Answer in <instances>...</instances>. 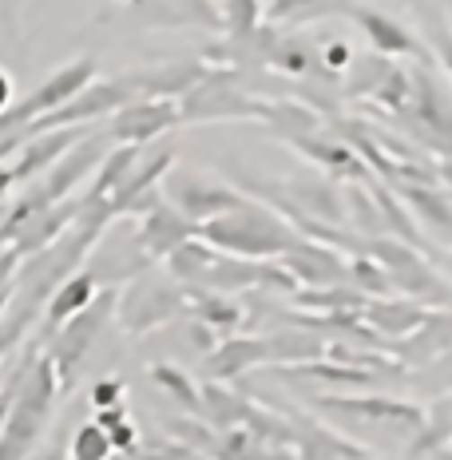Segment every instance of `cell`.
<instances>
[{
  "label": "cell",
  "instance_id": "cell-15",
  "mask_svg": "<svg viewBox=\"0 0 452 460\" xmlns=\"http://www.w3.org/2000/svg\"><path fill=\"white\" fill-rule=\"evenodd\" d=\"M75 215H80V203H56V207L36 210V215H28L21 226L8 230V246H13L21 258L40 254L75 223Z\"/></svg>",
  "mask_w": 452,
  "mask_h": 460
},
{
  "label": "cell",
  "instance_id": "cell-10",
  "mask_svg": "<svg viewBox=\"0 0 452 460\" xmlns=\"http://www.w3.org/2000/svg\"><path fill=\"white\" fill-rule=\"evenodd\" d=\"M163 195L175 203L182 215L191 218L195 226L210 223V218H223L230 210H238L246 203L243 195H238L235 187L218 183V179H199V175H187V179H167V187H163Z\"/></svg>",
  "mask_w": 452,
  "mask_h": 460
},
{
  "label": "cell",
  "instance_id": "cell-48",
  "mask_svg": "<svg viewBox=\"0 0 452 460\" xmlns=\"http://www.w3.org/2000/svg\"><path fill=\"white\" fill-rule=\"evenodd\" d=\"M448 21H452V0H448Z\"/></svg>",
  "mask_w": 452,
  "mask_h": 460
},
{
  "label": "cell",
  "instance_id": "cell-41",
  "mask_svg": "<svg viewBox=\"0 0 452 460\" xmlns=\"http://www.w3.org/2000/svg\"><path fill=\"white\" fill-rule=\"evenodd\" d=\"M115 405H123V381H115V377L95 381L92 385V409L95 413H100V409H115Z\"/></svg>",
  "mask_w": 452,
  "mask_h": 460
},
{
  "label": "cell",
  "instance_id": "cell-45",
  "mask_svg": "<svg viewBox=\"0 0 452 460\" xmlns=\"http://www.w3.org/2000/svg\"><path fill=\"white\" fill-rule=\"evenodd\" d=\"M13 80H8V72L4 68H0V115H4L8 108H13Z\"/></svg>",
  "mask_w": 452,
  "mask_h": 460
},
{
  "label": "cell",
  "instance_id": "cell-13",
  "mask_svg": "<svg viewBox=\"0 0 452 460\" xmlns=\"http://www.w3.org/2000/svg\"><path fill=\"white\" fill-rule=\"evenodd\" d=\"M199 234V226L191 223L182 210L171 203V199H163V203H155L147 210V215L139 218V251L147 262H155V258H163L167 262V254L171 251H179L187 238H195Z\"/></svg>",
  "mask_w": 452,
  "mask_h": 460
},
{
  "label": "cell",
  "instance_id": "cell-42",
  "mask_svg": "<svg viewBox=\"0 0 452 460\" xmlns=\"http://www.w3.org/2000/svg\"><path fill=\"white\" fill-rule=\"evenodd\" d=\"M350 60H353V52H350V44L345 40H333V44H325V72H345L350 68Z\"/></svg>",
  "mask_w": 452,
  "mask_h": 460
},
{
  "label": "cell",
  "instance_id": "cell-25",
  "mask_svg": "<svg viewBox=\"0 0 452 460\" xmlns=\"http://www.w3.org/2000/svg\"><path fill=\"white\" fill-rule=\"evenodd\" d=\"M290 190V207L302 210L306 218H317V223H341L345 218V199H338V187L325 183V179H294L286 183Z\"/></svg>",
  "mask_w": 452,
  "mask_h": 460
},
{
  "label": "cell",
  "instance_id": "cell-33",
  "mask_svg": "<svg viewBox=\"0 0 452 460\" xmlns=\"http://www.w3.org/2000/svg\"><path fill=\"white\" fill-rule=\"evenodd\" d=\"M266 128L274 131L278 139H306V136H317V115L302 103H266Z\"/></svg>",
  "mask_w": 452,
  "mask_h": 460
},
{
  "label": "cell",
  "instance_id": "cell-24",
  "mask_svg": "<svg viewBox=\"0 0 452 460\" xmlns=\"http://www.w3.org/2000/svg\"><path fill=\"white\" fill-rule=\"evenodd\" d=\"M350 16L361 24V32L369 36L373 52L377 56H389V60H397V56H412L417 52V40L401 28L393 16L377 13V8H350Z\"/></svg>",
  "mask_w": 452,
  "mask_h": 460
},
{
  "label": "cell",
  "instance_id": "cell-5",
  "mask_svg": "<svg viewBox=\"0 0 452 460\" xmlns=\"http://www.w3.org/2000/svg\"><path fill=\"white\" fill-rule=\"evenodd\" d=\"M95 72H100V64H95V56H80V60H72V64H64V68H56L48 80L36 88L28 100L21 103H13L4 115H0V139H13V136H21V131L28 128V123H36V119H44L48 111H56L60 103H68L75 100L88 84L95 80Z\"/></svg>",
  "mask_w": 452,
  "mask_h": 460
},
{
  "label": "cell",
  "instance_id": "cell-2",
  "mask_svg": "<svg viewBox=\"0 0 452 460\" xmlns=\"http://www.w3.org/2000/svg\"><path fill=\"white\" fill-rule=\"evenodd\" d=\"M199 238L223 254L250 258V262H270V258H282L297 243V230L282 215H274L270 207H258L246 199L238 210L199 226Z\"/></svg>",
  "mask_w": 452,
  "mask_h": 460
},
{
  "label": "cell",
  "instance_id": "cell-17",
  "mask_svg": "<svg viewBox=\"0 0 452 460\" xmlns=\"http://www.w3.org/2000/svg\"><path fill=\"white\" fill-rule=\"evenodd\" d=\"M429 314H432V305L405 298V294H393V298H369L361 322L369 330H377L385 341H397V338H409L412 330H421L429 322Z\"/></svg>",
  "mask_w": 452,
  "mask_h": 460
},
{
  "label": "cell",
  "instance_id": "cell-34",
  "mask_svg": "<svg viewBox=\"0 0 452 460\" xmlns=\"http://www.w3.org/2000/svg\"><path fill=\"white\" fill-rule=\"evenodd\" d=\"M445 440H452V393H445L437 405L425 409V425H421L417 437L409 440V453H412V456L437 453Z\"/></svg>",
  "mask_w": 452,
  "mask_h": 460
},
{
  "label": "cell",
  "instance_id": "cell-23",
  "mask_svg": "<svg viewBox=\"0 0 452 460\" xmlns=\"http://www.w3.org/2000/svg\"><path fill=\"white\" fill-rule=\"evenodd\" d=\"M294 305L310 318H361L369 298L353 286H322V290H297L294 294Z\"/></svg>",
  "mask_w": 452,
  "mask_h": 460
},
{
  "label": "cell",
  "instance_id": "cell-1",
  "mask_svg": "<svg viewBox=\"0 0 452 460\" xmlns=\"http://www.w3.org/2000/svg\"><path fill=\"white\" fill-rule=\"evenodd\" d=\"M60 397L64 393H60V381H56L52 361L44 353L28 358L16 369V393H13V405H8L4 433H0V460H28L36 453Z\"/></svg>",
  "mask_w": 452,
  "mask_h": 460
},
{
  "label": "cell",
  "instance_id": "cell-30",
  "mask_svg": "<svg viewBox=\"0 0 452 460\" xmlns=\"http://www.w3.org/2000/svg\"><path fill=\"white\" fill-rule=\"evenodd\" d=\"M218 251L210 243H203V238H187V243L179 246V251L167 254V270L179 278L182 286H203V278L210 274V266H215Z\"/></svg>",
  "mask_w": 452,
  "mask_h": 460
},
{
  "label": "cell",
  "instance_id": "cell-26",
  "mask_svg": "<svg viewBox=\"0 0 452 460\" xmlns=\"http://www.w3.org/2000/svg\"><path fill=\"white\" fill-rule=\"evenodd\" d=\"M187 314H195V322L210 325L215 333H230L246 322V310L238 305L235 294L199 290V286H187Z\"/></svg>",
  "mask_w": 452,
  "mask_h": 460
},
{
  "label": "cell",
  "instance_id": "cell-19",
  "mask_svg": "<svg viewBox=\"0 0 452 460\" xmlns=\"http://www.w3.org/2000/svg\"><path fill=\"white\" fill-rule=\"evenodd\" d=\"M210 75L207 64L191 60V64H167V68H151V72H131V88L139 92V100H182L187 92H195Z\"/></svg>",
  "mask_w": 452,
  "mask_h": 460
},
{
  "label": "cell",
  "instance_id": "cell-7",
  "mask_svg": "<svg viewBox=\"0 0 452 460\" xmlns=\"http://www.w3.org/2000/svg\"><path fill=\"white\" fill-rule=\"evenodd\" d=\"M310 405L317 413L353 420V425H393V429H409V433H417L425 425V409L417 401H397L385 397V393H358V397L330 393V397H314Z\"/></svg>",
  "mask_w": 452,
  "mask_h": 460
},
{
  "label": "cell",
  "instance_id": "cell-18",
  "mask_svg": "<svg viewBox=\"0 0 452 460\" xmlns=\"http://www.w3.org/2000/svg\"><path fill=\"white\" fill-rule=\"evenodd\" d=\"M88 136V128H60V131H44V136H32L21 143V159H16V179L21 183H32V179H40L48 167H56L68 151Z\"/></svg>",
  "mask_w": 452,
  "mask_h": 460
},
{
  "label": "cell",
  "instance_id": "cell-3",
  "mask_svg": "<svg viewBox=\"0 0 452 460\" xmlns=\"http://www.w3.org/2000/svg\"><path fill=\"white\" fill-rule=\"evenodd\" d=\"M115 310H120V290L108 286V290L95 294V302L88 305V310H80L72 322H64L60 330H56L52 349H48L44 358L52 361L56 381H60V393L75 389V381H80V373H84V361H88L95 338L103 333V325L111 322Z\"/></svg>",
  "mask_w": 452,
  "mask_h": 460
},
{
  "label": "cell",
  "instance_id": "cell-47",
  "mask_svg": "<svg viewBox=\"0 0 452 460\" xmlns=\"http://www.w3.org/2000/svg\"><path fill=\"white\" fill-rule=\"evenodd\" d=\"M120 4H123V8H147L151 0H120Z\"/></svg>",
  "mask_w": 452,
  "mask_h": 460
},
{
  "label": "cell",
  "instance_id": "cell-29",
  "mask_svg": "<svg viewBox=\"0 0 452 460\" xmlns=\"http://www.w3.org/2000/svg\"><path fill=\"white\" fill-rule=\"evenodd\" d=\"M143 147H131V143H120V147H111L108 155L100 159V167H95V183L88 190V199H100V203H111L115 190L128 183L131 167L139 163Z\"/></svg>",
  "mask_w": 452,
  "mask_h": 460
},
{
  "label": "cell",
  "instance_id": "cell-14",
  "mask_svg": "<svg viewBox=\"0 0 452 460\" xmlns=\"http://www.w3.org/2000/svg\"><path fill=\"white\" fill-rule=\"evenodd\" d=\"M258 366H270V345H266V338L230 333V338H223L207 353V381H238Z\"/></svg>",
  "mask_w": 452,
  "mask_h": 460
},
{
  "label": "cell",
  "instance_id": "cell-20",
  "mask_svg": "<svg viewBox=\"0 0 452 460\" xmlns=\"http://www.w3.org/2000/svg\"><path fill=\"white\" fill-rule=\"evenodd\" d=\"M393 190L405 199L417 226H425L429 234H437V238H452V195L448 190H440L437 183H397Z\"/></svg>",
  "mask_w": 452,
  "mask_h": 460
},
{
  "label": "cell",
  "instance_id": "cell-36",
  "mask_svg": "<svg viewBox=\"0 0 452 460\" xmlns=\"http://www.w3.org/2000/svg\"><path fill=\"white\" fill-rule=\"evenodd\" d=\"M350 282H353V290L365 294V298H393V294H397L389 282V274H385V266L365 251H358L350 258Z\"/></svg>",
  "mask_w": 452,
  "mask_h": 460
},
{
  "label": "cell",
  "instance_id": "cell-22",
  "mask_svg": "<svg viewBox=\"0 0 452 460\" xmlns=\"http://www.w3.org/2000/svg\"><path fill=\"white\" fill-rule=\"evenodd\" d=\"M95 294H100V282H95L92 270H75L68 282H60V290L48 298L44 305V333H56L64 322H72L80 310H88L95 302Z\"/></svg>",
  "mask_w": 452,
  "mask_h": 460
},
{
  "label": "cell",
  "instance_id": "cell-31",
  "mask_svg": "<svg viewBox=\"0 0 452 460\" xmlns=\"http://www.w3.org/2000/svg\"><path fill=\"white\" fill-rule=\"evenodd\" d=\"M250 417V405L246 397L226 389V381H207L203 385V420L218 429H235V425H246Z\"/></svg>",
  "mask_w": 452,
  "mask_h": 460
},
{
  "label": "cell",
  "instance_id": "cell-6",
  "mask_svg": "<svg viewBox=\"0 0 452 460\" xmlns=\"http://www.w3.org/2000/svg\"><path fill=\"white\" fill-rule=\"evenodd\" d=\"M401 123L412 131V139H421L437 155L452 159V95L432 75L412 72V95L409 108L401 111Z\"/></svg>",
  "mask_w": 452,
  "mask_h": 460
},
{
  "label": "cell",
  "instance_id": "cell-35",
  "mask_svg": "<svg viewBox=\"0 0 452 460\" xmlns=\"http://www.w3.org/2000/svg\"><path fill=\"white\" fill-rule=\"evenodd\" d=\"M223 28L230 44H250L262 32V0H223Z\"/></svg>",
  "mask_w": 452,
  "mask_h": 460
},
{
  "label": "cell",
  "instance_id": "cell-39",
  "mask_svg": "<svg viewBox=\"0 0 452 460\" xmlns=\"http://www.w3.org/2000/svg\"><path fill=\"white\" fill-rule=\"evenodd\" d=\"M389 68H393L389 56H369V60H365L361 68H358V80L345 88V95H350V100H358V95H369V100H373V92H377L381 84H385Z\"/></svg>",
  "mask_w": 452,
  "mask_h": 460
},
{
  "label": "cell",
  "instance_id": "cell-46",
  "mask_svg": "<svg viewBox=\"0 0 452 460\" xmlns=\"http://www.w3.org/2000/svg\"><path fill=\"white\" fill-rule=\"evenodd\" d=\"M64 456H68V448H60V445H48V448H36V453L28 456V460H64Z\"/></svg>",
  "mask_w": 452,
  "mask_h": 460
},
{
  "label": "cell",
  "instance_id": "cell-16",
  "mask_svg": "<svg viewBox=\"0 0 452 460\" xmlns=\"http://www.w3.org/2000/svg\"><path fill=\"white\" fill-rule=\"evenodd\" d=\"M389 353L401 366H432L437 358L452 353V310H432L421 330L389 341Z\"/></svg>",
  "mask_w": 452,
  "mask_h": 460
},
{
  "label": "cell",
  "instance_id": "cell-21",
  "mask_svg": "<svg viewBox=\"0 0 452 460\" xmlns=\"http://www.w3.org/2000/svg\"><path fill=\"white\" fill-rule=\"evenodd\" d=\"M270 345V366L286 369V366H306V361H322L330 353V338L310 330V325H286L266 338Z\"/></svg>",
  "mask_w": 452,
  "mask_h": 460
},
{
  "label": "cell",
  "instance_id": "cell-4",
  "mask_svg": "<svg viewBox=\"0 0 452 460\" xmlns=\"http://www.w3.org/2000/svg\"><path fill=\"white\" fill-rule=\"evenodd\" d=\"M361 251L385 266V274H389V282L397 294L425 302L432 310H445L448 305V286L437 278L432 262L417 251V246L401 243V238H393V234H377V238H369Z\"/></svg>",
  "mask_w": 452,
  "mask_h": 460
},
{
  "label": "cell",
  "instance_id": "cell-9",
  "mask_svg": "<svg viewBox=\"0 0 452 460\" xmlns=\"http://www.w3.org/2000/svg\"><path fill=\"white\" fill-rule=\"evenodd\" d=\"M120 325L128 333H147L187 314V290L163 286L155 278H136L128 290H120Z\"/></svg>",
  "mask_w": 452,
  "mask_h": 460
},
{
  "label": "cell",
  "instance_id": "cell-11",
  "mask_svg": "<svg viewBox=\"0 0 452 460\" xmlns=\"http://www.w3.org/2000/svg\"><path fill=\"white\" fill-rule=\"evenodd\" d=\"M278 262H282L286 270L297 278V286H306V290L350 282V262H345V254L330 243H317V238H297Z\"/></svg>",
  "mask_w": 452,
  "mask_h": 460
},
{
  "label": "cell",
  "instance_id": "cell-27",
  "mask_svg": "<svg viewBox=\"0 0 452 460\" xmlns=\"http://www.w3.org/2000/svg\"><path fill=\"white\" fill-rule=\"evenodd\" d=\"M262 282V262H250V258H235V254H223L218 251L210 274L203 278L199 290H215V294H246V290H258Z\"/></svg>",
  "mask_w": 452,
  "mask_h": 460
},
{
  "label": "cell",
  "instance_id": "cell-38",
  "mask_svg": "<svg viewBox=\"0 0 452 460\" xmlns=\"http://www.w3.org/2000/svg\"><path fill=\"white\" fill-rule=\"evenodd\" d=\"M115 453L108 429H100L95 420H88V425H80L68 440V456L72 460H108Z\"/></svg>",
  "mask_w": 452,
  "mask_h": 460
},
{
  "label": "cell",
  "instance_id": "cell-8",
  "mask_svg": "<svg viewBox=\"0 0 452 460\" xmlns=\"http://www.w3.org/2000/svg\"><path fill=\"white\" fill-rule=\"evenodd\" d=\"M182 123H207V119H266V103L254 95L238 92L230 72H210L195 92L179 100Z\"/></svg>",
  "mask_w": 452,
  "mask_h": 460
},
{
  "label": "cell",
  "instance_id": "cell-28",
  "mask_svg": "<svg viewBox=\"0 0 452 460\" xmlns=\"http://www.w3.org/2000/svg\"><path fill=\"white\" fill-rule=\"evenodd\" d=\"M294 147L302 151L306 159H314V163H322V167H330L333 175H345L350 183H365V179H369L365 163L353 155L345 143H330L325 136H306V139H294Z\"/></svg>",
  "mask_w": 452,
  "mask_h": 460
},
{
  "label": "cell",
  "instance_id": "cell-40",
  "mask_svg": "<svg viewBox=\"0 0 452 460\" xmlns=\"http://www.w3.org/2000/svg\"><path fill=\"white\" fill-rule=\"evenodd\" d=\"M322 0H270L266 8V21L270 24H282V21H306L310 13H317Z\"/></svg>",
  "mask_w": 452,
  "mask_h": 460
},
{
  "label": "cell",
  "instance_id": "cell-43",
  "mask_svg": "<svg viewBox=\"0 0 452 460\" xmlns=\"http://www.w3.org/2000/svg\"><path fill=\"white\" fill-rule=\"evenodd\" d=\"M432 44H437V56H440V68H445V72L452 75V36H445V32H437V36H432Z\"/></svg>",
  "mask_w": 452,
  "mask_h": 460
},
{
  "label": "cell",
  "instance_id": "cell-12",
  "mask_svg": "<svg viewBox=\"0 0 452 460\" xmlns=\"http://www.w3.org/2000/svg\"><path fill=\"white\" fill-rule=\"evenodd\" d=\"M182 123L179 100H136L128 108H120L108 123V136L115 143H131V147H143V143L167 136L171 128Z\"/></svg>",
  "mask_w": 452,
  "mask_h": 460
},
{
  "label": "cell",
  "instance_id": "cell-37",
  "mask_svg": "<svg viewBox=\"0 0 452 460\" xmlns=\"http://www.w3.org/2000/svg\"><path fill=\"white\" fill-rule=\"evenodd\" d=\"M345 210L353 215V223H358L361 234H369V238L385 234V218L377 210V199L369 195V187H365V183H350V187H345Z\"/></svg>",
  "mask_w": 452,
  "mask_h": 460
},
{
  "label": "cell",
  "instance_id": "cell-32",
  "mask_svg": "<svg viewBox=\"0 0 452 460\" xmlns=\"http://www.w3.org/2000/svg\"><path fill=\"white\" fill-rule=\"evenodd\" d=\"M151 381H155V385L167 393V397L175 401L179 409H187L191 417L203 420V385H195V381L187 377V369L159 361V366H151Z\"/></svg>",
  "mask_w": 452,
  "mask_h": 460
},
{
  "label": "cell",
  "instance_id": "cell-44",
  "mask_svg": "<svg viewBox=\"0 0 452 460\" xmlns=\"http://www.w3.org/2000/svg\"><path fill=\"white\" fill-rule=\"evenodd\" d=\"M16 183H21V179H16V171L13 167H0V203H8V195H13Z\"/></svg>",
  "mask_w": 452,
  "mask_h": 460
}]
</instances>
